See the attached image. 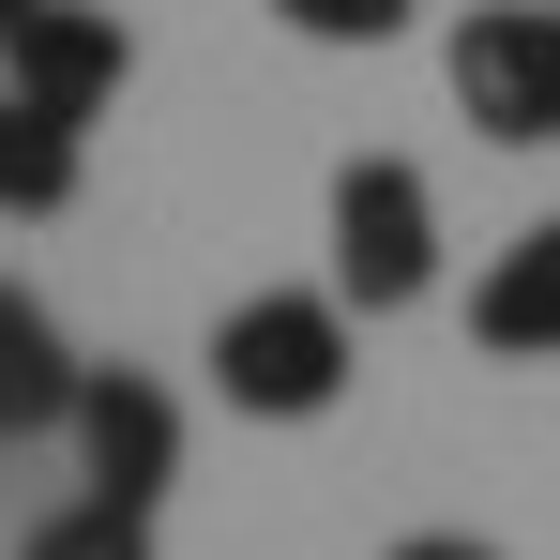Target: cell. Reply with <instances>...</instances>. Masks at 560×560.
Listing matches in <instances>:
<instances>
[{
    "label": "cell",
    "mask_w": 560,
    "mask_h": 560,
    "mask_svg": "<svg viewBox=\"0 0 560 560\" xmlns=\"http://www.w3.org/2000/svg\"><path fill=\"white\" fill-rule=\"evenodd\" d=\"M349 364H364V334H349L334 288H243V303L212 318V394H228L243 424H318V409H349Z\"/></svg>",
    "instance_id": "1"
},
{
    "label": "cell",
    "mask_w": 560,
    "mask_h": 560,
    "mask_svg": "<svg viewBox=\"0 0 560 560\" xmlns=\"http://www.w3.org/2000/svg\"><path fill=\"white\" fill-rule=\"evenodd\" d=\"M440 288V183L409 152H349L334 167V303L349 318H409Z\"/></svg>",
    "instance_id": "2"
},
{
    "label": "cell",
    "mask_w": 560,
    "mask_h": 560,
    "mask_svg": "<svg viewBox=\"0 0 560 560\" xmlns=\"http://www.w3.org/2000/svg\"><path fill=\"white\" fill-rule=\"evenodd\" d=\"M455 106L469 137H500V152H560V0H485L455 15Z\"/></svg>",
    "instance_id": "3"
},
{
    "label": "cell",
    "mask_w": 560,
    "mask_h": 560,
    "mask_svg": "<svg viewBox=\"0 0 560 560\" xmlns=\"http://www.w3.org/2000/svg\"><path fill=\"white\" fill-rule=\"evenodd\" d=\"M61 440H77V469H92V500H137V515H152V500L183 485V394L137 378V364H92Z\"/></svg>",
    "instance_id": "4"
},
{
    "label": "cell",
    "mask_w": 560,
    "mask_h": 560,
    "mask_svg": "<svg viewBox=\"0 0 560 560\" xmlns=\"http://www.w3.org/2000/svg\"><path fill=\"white\" fill-rule=\"evenodd\" d=\"M0 77L31 106H61V121H106L121 77H137V46H121V15H92V0H31L15 46H0Z\"/></svg>",
    "instance_id": "5"
},
{
    "label": "cell",
    "mask_w": 560,
    "mask_h": 560,
    "mask_svg": "<svg viewBox=\"0 0 560 560\" xmlns=\"http://www.w3.org/2000/svg\"><path fill=\"white\" fill-rule=\"evenodd\" d=\"M77 378L92 364L61 349V318L0 273V455H15V440H61V424H77Z\"/></svg>",
    "instance_id": "6"
},
{
    "label": "cell",
    "mask_w": 560,
    "mask_h": 560,
    "mask_svg": "<svg viewBox=\"0 0 560 560\" xmlns=\"http://www.w3.org/2000/svg\"><path fill=\"white\" fill-rule=\"evenodd\" d=\"M469 334H485L500 364H560V212H546V228H515V243L485 258V288H469Z\"/></svg>",
    "instance_id": "7"
},
{
    "label": "cell",
    "mask_w": 560,
    "mask_h": 560,
    "mask_svg": "<svg viewBox=\"0 0 560 560\" xmlns=\"http://www.w3.org/2000/svg\"><path fill=\"white\" fill-rule=\"evenodd\" d=\"M92 183V121H61V106H31L0 77V228H46V212H77Z\"/></svg>",
    "instance_id": "8"
},
{
    "label": "cell",
    "mask_w": 560,
    "mask_h": 560,
    "mask_svg": "<svg viewBox=\"0 0 560 560\" xmlns=\"http://www.w3.org/2000/svg\"><path fill=\"white\" fill-rule=\"evenodd\" d=\"M15 560H152V515H137V500H61Z\"/></svg>",
    "instance_id": "9"
},
{
    "label": "cell",
    "mask_w": 560,
    "mask_h": 560,
    "mask_svg": "<svg viewBox=\"0 0 560 560\" xmlns=\"http://www.w3.org/2000/svg\"><path fill=\"white\" fill-rule=\"evenodd\" d=\"M273 15L303 31V46H394V31H409L424 0H273Z\"/></svg>",
    "instance_id": "10"
},
{
    "label": "cell",
    "mask_w": 560,
    "mask_h": 560,
    "mask_svg": "<svg viewBox=\"0 0 560 560\" xmlns=\"http://www.w3.org/2000/svg\"><path fill=\"white\" fill-rule=\"evenodd\" d=\"M394 560H500V546H469V530H409Z\"/></svg>",
    "instance_id": "11"
},
{
    "label": "cell",
    "mask_w": 560,
    "mask_h": 560,
    "mask_svg": "<svg viewBox=\"0 0 560 560\" xmlns=\"http://www.w3.org/2000/svg\"><path fill=\"white\" fill-rule=\"evenodd\" d=\"M15 15H31V0H0V46H15Z\"/></svg>",
    "instance_id": "12"
}]
</instances>
